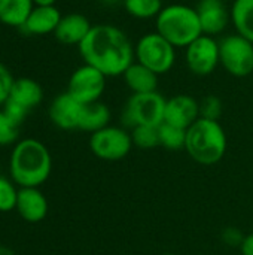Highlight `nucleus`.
Returning a JSON list of instances; mask_svg holds the SVG:
<instances>
[{"instance_id": "1a4fd4ad", "label": "nucleus", "mask_w": 253, "mask_h": 255, "mask_svg": "<svg viewBox=\"0 0 253 255\" xmlns=\"http://www.w3.org/2000/svg\"><path fill=\"white\" fill-rule=\"evenodd\" d=\"M185 64L188 70L197 76L212 75L221 64L219 40L207 34L197 37L185 48Z\"/></svg>"}, {"instance_id": "473e14b6", "label": "nucleus", "mask_w": 253, "mask_h": 255, "mask_svg": "<svg viewBox=\"0 0 253 255\" xmlns=\"http://www.w3.org/2000/svg\"><path fill=\"white\" fill-rule=\"evenodd\" d=\"M0 255H13V253H12L9 248H6V247L0 245Z\"/></svg>"}, {"instance_id": "2eb2a0df", "label": "nucleus", "mask_w": 253, "mask_h": 255, "mask_svg": "<svg viewBox=\"0 0 253 255\" xmlns=\"http://www.w3.org/2000/svg\"><path fill=\"white\" fill-rule=\"evenodd\" d=\"M91 28H92V25L85 15L67 13V15L61 16L60 24L55 28L54 34H55L57 40L64 45H78L79 46Z\"/></svg>"}, {"instance_id": "f03ea898", "label": "nucleus", "mask_w": 253, "mask_h": 255, "mask_svg": "<svg viewBox=\"0 0 253 255\" xmlns=\"http://www.w3.org/2000/svg\"><path fill=\"white\" fill-rule=\"evenodd\" d=\"M52 170L49 149L37 139H22L15 143L9 172L10 179L19 188H39L46 182Z\"/></svg>"}, {"instance_id": "9b49d317", "label": "nucleus", "mask_w": 253, "mask_h": 255, "mask_svg": "<svg viewBox=\"0 0 253 255\" xmlns=\"http://www.w3.org/2000/svg\"><path fill=\"white\" fill-rule=\"evenodd\" d=\"M200 118V102L189 94H176L166 102L164 123L188 130Z\"/></svg>"}, {"instance_id": "f257e3e1", "label": "nucleus", "mask_w": 253, "mask_h": 255, "mask_svg": "<svg viewBox=\"0 0 253 255\" xmlns=\"http://www.w3.org/2000/svg\"><path fill=\"white\" fill-rule=\"evenodd\" d=\"M78 48L84 63L95 67L106 78L122 76L136 61L134 43L122 28L112 24L92 25Z\"/></svg>"}, {"instance_id": "f8f14e48", "label": "nucleus", "mask_w": 253, "mask_h": 255, "mask_svg": "<svg viewBox=\"0 0 253 255\" xmlns=\"http://www.w3.org/2000/svg\"><path fill=\"white\" fill-rule=\"evenodd\" d=\"M203 34L216 37L222 34L231 22L230 7L225 0H200L195 6Z\"/></svg>"}, {"instance_id": "aec40b11", "label": "nucleus", "mask_w": 253, "mask_h": 255, "mask_svg": "<svg viewBox=\"0 0 253 255\" xmlns=\"http://www.w3.org/2000/svg\"><path fill=\"white\" fill-rule=\"evenodd\" d=\"M230 16L236 33L253 42V0H234Z\"/></svg>"}, {"instance_id": "ddd939ff", "label": "nucleus", "mask_w": 253, "mask_h": 255, "mask_svg": "<svg viewBox=\"0 0 253 255\" xmlns=\"http://www.w3.org/2000/svg\"><path fill=\"white\" fill-rule=\"evenodd\" d=\"M84 106L67 91L58 94L49 106V118L52 124L61 130H79Z\"/></svg>"}, {"instance_id": "2f4dec72", "label": "nucleus", "mask_w": 253, "mask_h": 255, "mask_svg": "<svg viewBox=\"0 0 253 255\" xmlns=\"http://www.w3.org/2000/svg\"><path fill=\"white\" fill-rule=\"evenodd\" d=\"M101 4L104 6H116V4H122L124 0H98Z\"/></svg>"}, {"instance_id": "6e6552de", "label": "nucleus", "mask_w": 253, "mask_h": 255, "mask_svg": "<svg viewBox=\"0 0 253 255\" xmlns=\"http://www.w3.org/2000/svg\"><path fill=\"white\" fill-rule=\"evenodd\" d=\"M91 152L104 161H119L124 160L133 149L131 133L118 126H107L89 137Z\"/></svg>"}, {"instance_id": "412c9836", "label": "nucleus", "mask_w": 253, "mask_h": 255, "mask_svg": "<svg viewBox=\"0 0 253 255\" xmlns=\"http://www.w3.org/2000/svg\"><path fill=\"white\" fill-rule=\"evenodd\" d=\"M110 109L106 103L103 102H94L89 105L84 106V112H82V120H81V126L79 130L82 131H88V133H95L107 126H110Z\"/></svg>"}, {"instance_id": "423d86ee", "label": "nucleus", "mask_w": 253, "mask_h": 255, "mask_svg": "<svg viewBox=\"0 0 253 255\" xmlns=\"http://www.w3.org/2000/svg\"><path fill=\"white\" fill-rule=\"evenodd\" d=\"M166 102L167 99H164L158 91L131 94L122 111V123L128 128H134L137 126L160 127L164 123Z\"/></svg>"}, {"instance_id": "0eeeda50", "label": "nucleus", "mask_w": 253, "mask_h": 255, "mask_svg": "<svg viewBox=\"0 0 253 255\" xmlns=\"http://www.w3.org/2000/svg\"><path fill=\"white\" fill-rule=\"evenodd\" d=\"M221 66L236 78H246L253 72V42L233 33L219 40Z\"/></svg>"}, {"instance_id": "72a5a7b5", "label": "nucleus", "mask_w": 253, "mask_h": 255, "mask_svg": "<svg viewBox=\"0 0 253 255\" xmlns=\"http://www.w3.org/2000/svg\"><path fill=\"white\" fill-rule=\"evenodd\" d=\"M164 255H177V254H164Z\"/></svg>"}, {"instance_id": "cd10ccee", "label": "nucleus", "mask_w": 253, "mask_h": 255, "mask_svg": "<svg viewBox=\"0 0 253 255\" xmlns=\"http://www.w3.org/2000/svg\"><path fill=\"white\" fill-rule=\"evenodd\" d=\"M13 82L15 79L12 73L7 70V67L3 63H0V106H3L6 100L9 99Z\"/></svg>"}, {"instance_id": "dca6fc26", "label": "nucleus", "mask_w": 253, "mask_h": 255, "mask_svg": "<svg viewBox=\"0 0 253 255\" xmlns=\"http://www.w3.org/2000/svg\"><path fill=\"white\" fill-rule=\"evenodd\" d=\"M61 12L57 6H34L31 13L28 15L22 30L27 34L33 36H43L54 33L60 24Z\"/></svg>"}, {"instance_id": "39448f33", "label": "nucleus", "mask_w": 253, "mask_h": 255, "mask_svg": "<svg viewBox=\"0 0 253 255\" xmlns=\"http://www.w3.org/2000/svg\"><path fill=\"white\" fill-rule=\"evenodd\" d=\"M134 58L154 73L166 75L176 63V48L157 31H148L134 43Z\"/></svg>"}, {"instance_id": "c756f323", "label": "nucleus", "mask_w": 253, "mask_h": 255, "mask_svg": "<svg viewBox=\"0 0 253 255\" xmlns=\"http://www.w3.org/2000/svg\"><path fill=\"white\" fill-rule=\"evenodd\" d=\"M240 250L243 255H253V232L242 239Z\"/></svg>"}, {"instance_id": "7ed1b4c3", "label": "nucleus", "mask_w": 253, "mask_h": 255, "mask_svg": "<svg viewBox=\"0 0 253 255\" xmlns=\"http://www.w3.org/2000/svg\"><path fill=\"white\" fill-rule=\"evenodd\" d=\"M228 148V137L219 121L198 118L186 130L185 151L198 164L213 166L219 163Z\"/></svg>"}, {"instance_id": "c85d7f7f", "label": "nucleus", "mask_w": 253, "mask_h": 255, "mask_svg": "<svg viewBox=\"0 0 253 255\" xmlns=\"http://www.w3.org/2000/svg\"><path fill=\"white\" fill-rule=\"evenodd\" d=\"M1 108H3L1 111H3L13 123H16L18 126H21V123L25 120V117H27V114H28L24 108H21L19 105H16L15 102H12V100H9V99L6 100V103H4Z\"/></svg>"}, {"instance_id": "393cba45", "label": "nucleus", "mask_w": 253, "mask_h": 255, "mask_svg": "<svg viewBox=\"0 0 253 255\" xmlns=\"http://www.w3.org/2000/svg\"><path fill=\"white\" fill-rule=\"evenodd\" d=\"M18 188L13 181L0 176V212H10L16 208Z\"/></svg>"}, {"instance_id": "7c9ffc66", "label": "nucleus", "mask_w": 253, "mask_h": 255, "mask_svg": "<svg viewBox=\"0 0 253 255\" xmlns=\"http://www.w3.org/2000/svg\"><path fill=\"white\" fill-rule=\"evenodd\" d=\"M36 6H55L57 0H33Z\"/></svg>"}, {"instance_id": "4be33fe9", "label": "nucleus", "mask_w": 253, "mask_h": 255, "mask_svg": "<svg viewBox=\"0 0 253 255\" xmlns=\"http://www.w3.org/2000/svg\"><path fill=\"white\" fill-rule=\"evenodd\" d=\"M122 6L136 19H155L164 7L163 0H124Z\"/></svg>"}, {"instance_id": "20e7f679", "label": "nucleus", "mask_w": 253, "mask_h": 255, "mask_svg": "<svg viewBox=\"0 0 253 255\" xmlns=\"http://www.w3.org/2000/svg\"><path fill=\"white\" fill-rule=\"evenodd\" d=\"M155 31L167 39L176 49H185L203 34L197 9L183 3L164 6L155 18Z\"/></svg>"}, {"instance_id": "bb28decb", "label": "nucleus", "mask_w": 253, "mask_h": 255, "mask_svg": "<svg viewBox=\"0 0 253 255\" xmlns=\"http://www.w3.org/2000/svg\"><path fill=\"white\" fill-rule=\"evenodd\" d=\"M222 115V102L216 96H206L200 102V118L219 121Z\"/></svg>"}, {"instance_id": "6ab92c4d", "label": "nucleus", "mask_w": 253, "mask_h": 255, "mask_svg": "<svg viewBox=\"0 0 253 255\" xmlns=\"http://www.w3.org/2000/svg\"><path fill=\"white\" fill-rule=\"evenodd\" d=\"M34 6L33 0H0V24L22 28Z\"/></svg>"}, {"instance_id": "f3484780", "label": "nucleus", "mask_w": 253, "mask_h": 255, "mask_svg": "<svg viewBox=\"0 0 253 255\" xmlns=\"http://www.w3.org/2000/svg\"><path fill=\"white\" fill-rule=\"evenodd\" d=\"M125 85L133 94L154 93L158 88V75L145 67L143 64L134 61L122 75Z\"/></svg>"}, {"instance_id": "a878e982", "label": "nucleus", "mask_w": 253, "mask_h": 255, "mask_svg": "<svg viewBox=\"0 0 253 255\" xmlns=\"http://www.w3.org/2000/svg\"><path fill=\"white\" fill-rule=\"evenodd\" d=\"M19 126L13 123L3 111H0V146H7L16 142Z\"/></svg>"}, {"instance_id": "b1692460", "label": "nucleus", "mask_w": 253, "mask_h": 255, "mask_svg": "<svg viewBox=\"0 0 253 255\" xmlns=\"http://www.w3.org/2000/svg\"><path fill=\"white\" fill-rule=\"evenodd\" d=\"M133 146L139 149H154L160 146V133L158 127L154 126H137L131 128Z\"/></svg>"}, {"instance_id": "4468645a", "label": "nucleus", "mask_w": 253, "mask_h": 255, "mask_svg": "<svg viewBox=\"0 0 253 255\" xmlns=\"http://www.w3.org/2000/svg\"><path fill=\"white\" fill-rule=\"evenodd\" d=\"M48 200L39 188H19L15 211L19 217L31 224L40 223L48 215Z\"/></svg>"}, {"instance_id": "a211bd4d", "label": "nucleus", "mask_w": 253, "mask_h": 255, "mask_svg": "<svg viewBox=\"0 0 253 255\" xmlns=\"http://www.w3.org/2000/svg\"><path fill=\"white\" fill-rule=\"evenodd\" d=\"M43 99V90L39 85V82L30 79V78H19L15 79L9 100L15 102L21 108H24L27 112L34 109L36 106L40 105Z\"/></svg>"}, {"instance_id": "5701e85b", "label": "nucleus", "mask_w": 253, "mask_h": 255, "mask_svg": "<svg viewBox=\"0 0 253 255\" xmlns=\"http://www.w3.org/2000/svg\"><path fill=\"white\" fill-rule=\"evenodd\" d=\"M158 133H160V146L169 149V151H179V149H185V143H186V130L163 123L158 127Z\"/></svg>"}, {"instance_id": "9d476101", "label": "nucleus", "mask_w": 253, "mask_h": 255, "mask_svg": "<svg viewBox=\"0 0 253 255\" xmlns=\"http://www.w3.org/2000/svg\"><path fill=\"white\" fill-rule=\"evenodd\" d=\"M106 79L107 78L100 70L84 63L72 73L67 93L82 105L98 102L106 90Z\"/></svg>"}]
</instances>
